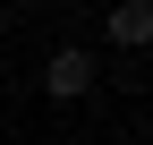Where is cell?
<instances>
[{"mask_svg":"<svg viewBox=\"0 0 153 145\" xmlns=\"http://www.w3.org/2000/svg\"><path fill=\"white\" fill-rule=\"evenodd\" d=\"M43 94H51V102L94 94V51H85V43H60V51L43 60Z\"/></svg>","mask_w":153,"mask_h":145,"instance_id":"1","label":"cell"},{"mask_svg":"<svg viewBox=\"0 0 153 145\" xmlns=\"http://www.w3.org/2000/svg\"><path fill=\"white\" fill-rule=\"evenodd\" d=\"M111 43H119V51H145L153 43V9H145V0H119V9H111Z\"/></svg>","mask_w":153,"mask_h":145,"instance_id":"2","label":"cell"}]
</instances>
